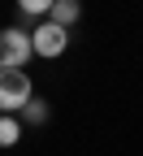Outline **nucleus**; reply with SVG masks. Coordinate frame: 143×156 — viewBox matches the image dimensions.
<instances>
[{
	"label": "nucleus",
	"instance_id": "nucleus-2",
	"mask_svg": "<svg viewBox=\"0 0 143 156\" xmlns=\"http://www.w3.org/2000/svg\"><path fill=\"white\" fill-rule=\"evenodd\" d=\"M30 30L22 26H5L0 30V69H26L30 61Z\"/></svg>",
	"mask_w": 143,
	"mask_h": 156
},
{
	"label": "nucleus",
	"instance_id": "nucleus-7",
	"mask_svg": "<svg viewBox=\"0 0 143 156\" xmlns=\"http://www.w3.org/2000/svg\"><path fill=\"white\" fill-rule=\"evenodd\" d=\"M17 13H22V17H48L52 13V0H22Z\"/></svg>",
	"mask_w": 143,
	"mask_h": 156
},
{
	"label": "nucleus",
	"instance_id": "nucleus-5",
	"mask_svg": "<svg viewBox=\"0 0 143 156\" xmlns=\"http://www.w3.org/2000/svg\"><path fill=\"white\" fill-rule=\"evenodd\" d=\"M22 143V122L17 117H0V147H17Z\"/></svg>",
	"mask_w": 143,
	"mask_h": 156
},
{
	"label": "nucleus",
	"instance_id": "nucleus-1",
	"mask_svg": "<svg viewBox=\"0 0 143 156\" xmlns=\"http://www.w3.org/2000/svg\"><path fill=\"white\" fill-rule=\"evenodd\" d=\"M35 100V83L26 69H0V117L22 113Z\"/></svg>",
	"mask_w": 143,
	"mask_h": 156
},
{
	"label": "nucleus",
	"instance_id": "nucleus-4",
	"mask_svg": "<svg viewBox=\"0 0 143 156\" xmlns=\"http://www.w3.org/2000/svg\"><path fill=\"white\" fill-rule=\"evenodd\" d=\"M78 17H83V5L78 0H52V13H48V22H56V26H74Z\"/></svg>",
	"mask_w": 143,
	"mask_h": 156
},
{
	"label": "nucleus",
	"instance_id": "nucleus-3",
	"mask_svg": "<svg viewBox=\"0 0 143 156\" xmlns=\"http://www.w3.org/2000/svg\"><path fill=\"white\" fill-rule=\"evenodd\" d=\"M70 48V30L65 26H56V22H39L30 30V52L35 56H48V61H56V56H65Z\"/></svg>",
	"mask_w": 143,
	"mask_h": 156
},
{
	"label": "nucleus",
	"instance_id": "nucleus-6",
	"mask_svg": "<svg viewBox=\"0 0 143 156\" xmlns=\"http://www.w3.org/2000/svg\"><path fill=\"white\" fill-rule=\"evenodd\" d=\"M22 117H26L22 126H48V104H44V100L35 95V100H30V104L22 108Z\"/></svg>",
	"mask_w": 143,
	"mask_h": 156
}]
</instances>
